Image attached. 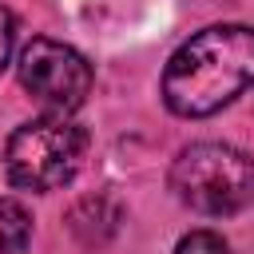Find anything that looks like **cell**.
<instances>
[{"mask_svg":"<svg viewBox=\"0 0 254 254\" xmlns=\"http://www.w3.org/2000/svg\"><path fill=\"white\" fill-rule=\"evenodd\" d=\"M254 83V28L210 24L194 32L163 71V103L183 119L214 115Z\"/></svg>","mask_w":254,"mask_h":254,"instance_id":"cell-1","label":"cell"},{"mask_svg":"<svg viewBox=\"0 0 254 254\" xmlns=\"http://www.w3.org/2000/svg\"><path fill=\"white\" fill-rule=\"evenodd\" d=\"M87 155V131L60 111H48L24 127H16L4 143L8 183L20 190H56L75 179Z\"/></svg>","mask_w":254,"mask_h":254,"instance_id":"cell-2","label":"cell"},{"mask_svg":"<svg viewBox=\"0 0 254 254\" xmlns=\"http://www.w3.org/2000/svg\"><path fill=\"white\" fill-rule=\"evenodd\" d=\"M171 190L198 214H234L254 194V159L230 143H190L171 163Z\"/></svg>","mask_w":254,"mask_h":254,"instance_id":"cell-3","label":"cell"},{"mask_svg":"<svg viewBox=\"0 0 254 254\" xmlns=\"http://www.w3.org/2000/svg\"><path fill=\"white\" fill-rule=\"evenodd\" d=\"M16 75H20V87L36 103H44L48 111H60V115H71L87 99L91 79H95L91 64L71 44H60L48 36H36L20 48Z\"/></svg>","mask_w":254,"mask_h":254,"instance_id":"cell-4","label":"cell"},{"mask_svg":"<svg viewBox=\"0 0 254 254\" xmlns=\"http://www.w3.org/2000/svg\"><path fill=\"white\" fill-rule=\"evenodd\" d=\"M32 234V214L16 198H0V254H20Z\"/></svg>","mask_w":254,"mask_h":254,"instance_id":"cell-5","label":"cell"},{"mask_svg":"<svg viewBox=\"0 0 254 254\" xmlns=\"http://www.w3.org/2000/svg\"><path fill=\"white\" fill-rule=\"evenodd\" d=\"M175 254H230V246H226V238L214 234V230H190V234L179 238Z\"/></svg>","mask_w":254,"mask_h":254,"instance_id":"cell-6","label":"cell"},{"mask_svg":"<svg viewBox=\"0 0 254 254\" xmlns=\"http://www.w3.org/2000/svg\"><path fill=\"white\" fill-rule=\"evenodd\" d=\"M12 44H16V20H12L8 8H0V71L8 64V56H12Z\"/></svg>","mask_w":254,"mask_h":254,"instance_id":"cell-7","label":"cell"}]
</instances>
